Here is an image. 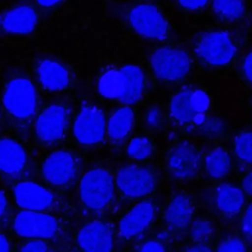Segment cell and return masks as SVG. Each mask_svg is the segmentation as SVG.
Instances as JSON below:
<instances>
[{"instance_id":"obj_39","label":"cell","mask_w":252,"mask_h":252,"mask_svg":"<svg viewBox=\"0 0 252 252\" xmlns=\"http://www.w3.org/2000/svg\"><path fill=\"white\" fill-rule=\"evenodd\" d=\"M187 250H189V251H209L210 247H208L203 242H196L195 246L189 247V248H187Z\"/></svg>"},{"instance_id":"obj_23","label":"cell","mask_w":252,"mask_h":252,"mask_svg":"<svg viewBox=\"0 0 252 252\" xmlns=\"http://www.w3.org/2000/svg\"><path fill=\"white\" fill-rule=\"evenodd\" d=\"M205 168L208 175L214 179H220L227 175L231 168V158L223 147L211 150L205 158Z\"/></svg>"},{"instance_id":"obj_37","label":"cell","mask_w":252,"mask_h":252,"mask_svg":"<svg viewBox=\"0 0 252 252\" xmlns=\"http://www.w3.org/2000/svg\"><path fill=\"white\" fill-rule=\"evenodd\" d=\"M242 189L243 191L252 197V170L248 172L242 179Z\"/></svg>"},{"instance_id":"obj_3","label":"cell","mask_w":252,"mask_h":252,"mask_svg":"<svg viewBox=\"0 0 252 252\" xmlns=\"http://www.w3.org/2000/svg\"><path fill=\"white\" fill-rule=\"evenodd\" d=\"M195 52L203 63L209 66L221 67L234 59L236 44L227 32L210 31L198 38Z\"/></svg>"},{"instance_id":"obj_24","label":"cell","mask_w":252,"mask_h":252,"mask_svg":"<svg viewBox=\"0 0 252 252\" xmlns=\"http://www.w3.org/2000/svg\"><path fill=\"white\" fill-rule=\"evenodd\" d=\"M97 90L101 96L108 99H119L123 92V75L120 70L109 69L99 78Z\"/></svg>"},{"instance_id":"obj_25","label":"cell","mask_w":252,"mask_h":252,"mask_svg":"<svg viewBox=\"0 0 252 252\" xmlns=\"http://www.w3.org/2000/svg\"><path fill=\"white\" fill-rule=\"evenodd\" d=\"M214 14L225 22H234L241 19L245 13L244 0H212Z\"/></svg>"},{"instance_id":"obj_29","label":"cell","mask_w":252,"mask_h":252,"mask_svg":"<svg viewBox=\"0 0 252 252\" xmlns=\"http://www.w3.org/2000/svg\"><path fill=\"white\" fill-rule=\"evenodd\" d=\"M217 250L221 252H243L246 250V246L240 238L231 236L220 242Z\"/></svg>"},{"instance_id":"obj_20","label":"cell","mask_w":252,"mask_h":252,"mask_svg":"<svg viewBox=\"0 0 252 252\" xmlns=\"http://www.w3.org/2000/svg\"><path fill=\"white\" fill-rule=\"evenodd\" d=\"M123 75V92L119 101L125 105L137 103L144 91V75L140 68L133 65H127L121 68Z\"/></svg>"},{"instance_id":"obj_40","label":"cell","mask_w":252,"mask_h":252,"mask_svg":"<svg viewBox=\"0 0 252 252\" xmlns=\"http://www.w3.org/2000/svg\"><path fill=\"white\" fill-rule=\"evenodd\" d=\"M10 249V244L8 239L4 234H1V239H0V251L1 252H7Z\"/></svg>"},{"instance_id":"obj_9","label":"cell","mask_w":252,"mask_h":252,"mask_svg":"<svg viewBox=\"0 0 252 252\" xmlns=\"http://www.w3.org/2000/svg\"><path fill=\"white\" fill-rule=\"evenodd\" d=\"M105 114L96 105L83 106L75 117L73 135L83 145H94L103 141L106 133Z\"/></svg>"},{"instance_id":"obj_30","label":"cell","mask_w":252,"mask_h":252,"mask_svg":"<svg viewBox=\"0 0 252 252\" xmlns=\"http://www.w3.org/2000/svg\"><path fill=\"white\" fill-rule=\"evenodd\" d=\"M146 124L150 128H158L160 126L162 121V115L161 111L158 107H151L147 110L145 115Z\"/></svg>"},{"instance_id":"obj_19","label":"cell","mask_w":252,"mask_h":252,"mask_svg":"<svg viewBox=\"0 0 252 252\" xmlns=\"http://www.w3.org/2000/svg\"><path fill=\"white\" fill-rule=\"evenodd\" d=\"M36 74L41 86L49 91H62L70 84L68 70L54 60L46 59L41 61L37 67Z\"/></svg>"},{"instance_id":"obj_10","label":"cell","mask_w":252,"mask_h":252,"mask_svg":"<svg viewBox=\"0 0 252 252\" xmlns=\"http://www.w3.org/2000/svg\"><path fill=\"white\" fill-rule=\"evenodd\" d=\"M166 166L169 174L176 180L194 178L201 166L199 149L189 141H179L168 151Z\"/></svg>"},{"instance_id":"obj_22","label":"cell","mask_w":252,"mask_h":252,"mask_svg":"<svg viewBox=\"0 0 252 252\" xmlns=\"http://www.w3.org/2000/svg\"><path fill=\"white\" fill-rule=\"evenodd\" d=\"M215 203L221 213L229 216L236 215L244 206V191L233 184H221L216 190Z\"/></svg>"},{"instance_id":"obj_7","label":"cell","mask_w":252,"mask_h":252,"mask_svg":"<svg viewBox=\"0 0 252 252\" xmlns=\"http://www.w3.org/2000/svg\"><path fill=\"white\" fill-rule=\"evenodd\" d=\"M115 185L123 197L138 199L153 192L156 187V177L148 167L128 164L118 169Z\"/></svg>"},{"instance_id":"obj_11","label":"cell","mask_w":252,"mask_h":252,"mask_svg":"<svg viewBox=\"0 0 252 252\" xmlns=\"http://www.w3.org/2000/svg\"><path fill=\"white\" fill-rule=\"evenodd\" d=\"M78 160L74 154L66 150L50 153L41 164L43 178L54 186H66L72 183L78 174Z\"/></svg>"},{"instance_id":"obj_38","label":"cell","mask_w":252,"mask_h":252,"mask_svg":"<svg viewBox=\"0 0 252 252\" xmlns=\"http://www.w3.org/2000/svg\"><path fill=\"white\" fill-rule=\"evenodd\" d=\"M41 7H52L58 5L64 0H34Z\"/></svg>"},{"instance_id":"obj_2","label":"cell","mask_w":252,"mask_h":252,"mask_svg":"<svg viewBox=\"0 0 252 252\" xmlns=\"http://www.w3.org/2000/svg\"><path fill=\"white\" fill-rule=\"evenodd\" d=\"M210 106L205 91L194 86H185L175 93L170 101L171 117L181 125H195L204 121Z\"/></svg>"},{"instance_id":"obj_14","label":"cell","mask_w":252,"mask_h":252,"mask_svg":"<svg viewBox=\"0 0 252 252\" xmlns=\"http://www.w3.org/2000/svg\"><path fill=\"white\" fill-rule=\"evenodd\" d=\"M155 217L152 202L142 201L132 207L119 220L118 230L122 237L131 239L143 234L151 225Z\"/></svg>"},{"instance_id":"obj_36","label":"cell","mask_w":252,"mask_h":252,"mask_svg":"<svg viewBox=\"0 0 252 252\" xmlns=\"http://www.w3.org/2000/svg\"><path fill=\"white\" fill-rule=\"evenodd\" d=\"M140 251H163L165 250V247L163 244L157 240H149L144 242L141 247L139 248Z\"/></svg>"},{"instance_id":"obj_34","label":"cell","mask_w":252,"mask_h":252,"mask_svg":"<svg viewBox=\"0 0 252 252\" xmlns=\"http://www.w3.org/2000/svg\"><path fill=\"white\" fill-rule=\"evenodd\" d=\"M242 73L245 79L252 84V50L249 51L243 58Z\"/></svg>"},{"instance_id":"obj_17","label":"cell","mask_w":252,"mask_h":252,"mask_svg":"<svg viewBox=\"0 0 252 252\" xmlns=\"http://www.w3.org/2000/svg\"><path fill=\"white\" fill-rule=\"evenodd\" d=\"M194 206L185 193H177L169 200L164 211V221L172 230L185 229L192 220Z\"/></svg>"},{"instance_id":"obj_32","label":"cell","mask_w":252,"mask_h":252,"mask_svg":"<svg viewBox=\"0 0 252 252\" xmlns=\"http://www.w3.org/2000/svg\"><path fill=\"white\" fill-rule=\"evenodd\" d=\"M241 228L247 237L252 238V202L244 210L241 220Z\"/></svg>"},{"instance_id":"obj_1","label":"cell","mask_w":252,"mask_h":252,"mask_svg":"<svg viewBox=\"0 0 252 252\" xmlns=\"http://www.w3.org/2000/svg\"><path fill=\"white\" fill-rule=\"evenodd\" d=\"M115 179L105 168L88 170L81 178L79 195L83 207L92 213L104 211L114 197Z\"/></svg>"},{"instance_id":"obj_5","label":"cell","mask_w":252,"mask_h":252,"mask_svg":"<svg viewBox=\"0 0 252 252\" xmlns=\"http://www.w3.org/2000/svg\"><path fill=\"white\" fill-rule=\"evenodd\" d=\"M6 112L17 119L32 117L37 108V95L33 84L25 78H15L8 82L3 94Z\"/></svg>"},{"instance_id":"obj_35","label":"cell","mask_w":252,"mask_h":252,"mask_svg":"<svg viewBox=\"0 0 252 252\" xmlns=\"http://www.w3.org/2000/svg\"><path fill=\"white\" fill-rule=\"evenodd\" d=\"M205 128H206L207 133H209L210 135H219L220 133H221L223 131L224 125L220 120L214 119V120L207 122L205 124Z\"/></svg>"},{"instance_id":"obj_15","label":"cell","mask_w":252,"mask_h":252,"mask_svg":"<svg viewBox=\"0 0 252 252\" xmlns=\"http://www.w3.org/2000/svg\"><path fill=\"white\" fill-rule=\"evenodd\" d=\"M77 245L84 251H110L113 246L110 226L102 220L87 222L77 234Z\"/></svg>"},{"instance_id":"obj_31","label":"cell","mask_w":252,"mask_h":252,"mask_svg":"<svg viewBox=\"0 0 252 252\" xmlns=\"http://www.w3.org/2000/svg\"><path fill=\"white\" fill-rule=\"evenodd\" d=\"M179 8L187 12H196L208 4L209 0H175Z\"/></svg>"},{"instance_id":"obj_13","label":"cell","mask_w":252,"mask_h":252,"mask_svg":"<svg viewBox=\"0 0 252 252\" xmlns=\"http://www.w3.org/2000/svg\"><path fill=\"white\" fill-rule=\"evenodd\" d=\"M16 204L23 210L46 211L54 201L52 193L33 181H21L13 188Z\"/></svg>"},{"instance_id":"obj_27","label":"cell","mask_w":252,"mask_h":252,"mask_svg":"<svg viewBox=\"0 0 252 252\" xmlns=\"http://www.w3.org/2000/svg\"><path fill=\"white\" fill-rule=\"evenodd\" d=\"M129 157L137 160L148 158L153 153V144L146 137H136L131 140L127 147Z\"/></svg>"},{"instance_id":"obj_4","label":"cell","mask_w":252,"mask_h":252,"mask_svg":"<svg viewBox=\"0 0 252 252\" xmlns=\"http://www.w3.org/2000/svg\"><path fill=\"white\" fill-rule=\"evenodd\" d=\"M150 67L156 77L166 82H178L191 70V59L186 51L172 46L155 49L149 59Z\"/></svg>"},{"instance_id":"obj_28","label":"cell","mask_w":252,"mask_h":252,"mask_svg":"<svg viewBox=\"0 0 252 252\" xmlns=\"http://www.w3.org/2000/svg\"><path fill=\"white\" fill-rule=\"evenodd\" d=\"M213 234V226L208 220L199 219L195 220L190 229V235L195 242L205 243Z\"/></svg>"},{"instance_id":"obj_6","label":"cell","mask_w":252,"mask_h":252,"mask_svg":"<svg viewBox=\"0 0 252 252\" xmlns=\"http://www.w3.org/2000/svg\"><path fill=\"white\" fill-rule=\"evenodd\" d=\"M128 22L143 37L155 40H163L167 37V20L162 11L154 4L144 3L132 7L128 12Z\"/></svg>"},{"instance_id":"obj_21","label":"cell","mask_w":252,"mask_h":252,"mask_svg":"<svg viewBox=\"0 0 252 252\" xmlns=\"http://www.w3.org/2000/svg\"><path fill=\"white\" fill-rule=\"evenodd\" d=\"M134 125V112L131 107L116 109L109 117L106 125L108 139L115 144L122 143L131 133Z\"/></svg>"},{"instance_id":"obj_41","label":"cell","mask_w":252,"mask_h":252,"mask_svg":"<svg viewBox=\"0 0 252 252\" xmlns=\"http://www.w3.org/2000/svg\"><path fill=\"white\" fill-rule=\"evenodd\" d=\"M6 206H7V201H6V196H5V193L2 191L1 192V216L3 217L4 214H5V209H6Z\"/></svg>"},{"instance_id":"obj_8","label":"cell","mask_w":252,"mask_h":252,"mask_svg":"<svg viewBox=\"0 0 252 252\" xmlns=\"http://www.w3.org/2000/svg\"><path fill=\"white\" fill-rule=\"evenodd\" d=\"M13 230L26 238L49 239L59 231V222L51 215L41 211L23 210L13 220Z\"/></svg>"},{"instance_id":"obj_18","label":"cell","mask_w":252,"mask_h":252,"mask_svg":"<svg viewBox=\"0 0 252 252\" xmlns=\"http://www.w3.org/2000/svg\"><path fill=\"white\" fill-rule=\"evenodd\" d=\"M27 154L25 149L15 140L2 138L0 146V168L3 174L17 176L25 169Z\"/></svg>"},{"instance_id":"obj_26","label":"cell","mask_w":252,"mask_h":252,"mask_svg":"<svg viewBox=\"0 0 252 252\" xmlns=\"http://www.w3.org/2000/svg\"><path fill=\"white\" fill-rule=\"evenodd\" d=\"M233 149L239 160L252 164V132L244 131L239 133L234 139Z\"/></svg>"},{"instance_id":"obj_33","label":"cell","mask_w":252,"mask_h":252,"mask_svg":"<svg viewBox=\"0 0 252 252\" xmlns=\"http://www.w3.org/2000/svg\"><path fill=\"white\" fill-rule=\"evenodd\" d=\"M49 249L48 243L43 241L42 239L38 238H32V240L27 241L21 247V251H34V252H41L47 251Z\"/></svg>"},{"instance_id":"obj_16","label":"cell","mask_w":252,"mask_h":252,"mask_svg":"<svg viewBox=\"0 0 252 252\" xmlns=\"http://www.w3.org/2000/svg\"><path fill=\"white\" fill-rule=\"evenodd\" d=\"M37 24V13L30 5H19L3 13L1 28L9 34H28Z\"/></svg>"},{"instance_id":"obj_12","label":"cell","mask_w":252,"mask_h":252,"mask_svg":"<svg viewBox=\"0 0 252 252\" xmlns=\"http://www.w3.org/2000/svg\"><path fill=\"white\" fill-rule=\"evenodd\" d=\"M69 122V110L63 104H52L46 107L36 118L35 134L39 141L53 144L65 135Z\"/></svg>"}]
</instances>
